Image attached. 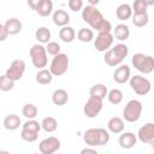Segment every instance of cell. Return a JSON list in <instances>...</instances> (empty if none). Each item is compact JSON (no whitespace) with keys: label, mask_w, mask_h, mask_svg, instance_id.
Listing matches in <instances>:
<instances>
[{"label":"cell","mask_w":154,"mask_h":154,"mask_svg":"<svg viewBox=\"0 0 154 154\" xmlns=\"http://www.w3.org/2000/svg\"><path fill=\"white\" fill-rule=\"evenodd\" d=\"M7 36H8V34H7V31L5 30L4 24H1V23H0V42L5 41V40L7 38Z\"/></svg>","instance_id":"60d3db41"},{"label":"cell","mask_w":154,"mask_h":154,"mask_svg":"<svg viewBox=\"0 0 154 154\" xmlns=\"http://www.w3.org/2000/svg\"><path fill=\"white\" fill-rule=\"evenodd\" d=\"M125 122L120 117H112L107 122V130L112 134H120L124 131Z\"/></svg>","instance_id":"9a60e30c"},{"label":"cell","mask_w":154,"mask_h":154,"mask_svg":"<svg viewBox=\"0 0 154 154\" xmlns=\"http://www.w3.org/2000/svg\"><path fill=\"white\" fill-rule=\"evenodd\" d=\"M112 35L118 41H126L129 38V36H130V29H129V26L126 24L120 23V24L116 25V28L113 29V34Z\"/></svg>","instance_id":"d6986e66"},{"label":"cell","mask_w":154,"mask_h":154,"mask_svg":"<svg viewBox=\"0 0 154 154\" xmlns=\"http://www.w3.org/2000/svg\"><path fill=\"white\" fill-rule=\"evenodd\" d=\"M85 153H91V154H97V152H96V149H94V148H83L82 150H81V154H85Z\"/></svg>","instance_id":"b9f144b4"},{"label":"cell","mask_w":154,"mask_h":154,"mask_svg":"<svg viewBox=\"0 0 154 154\" xmlns=\"http://www.w3.org/2000/svg\"><path fill=\"white\" fill-rule=\"evenodd\" d=\"M46 52L47 54H51V55H57L58 53H60V45L58 42H54V41H49L48 43H46Z\"/></svg>","instance_id":"74e56055"},{"label":"cell","mask_w":154,"mask_h":154,"mask_svg":"<svg viewBox=\"0 0 154 154\" xmlns=\"http://www.w3.org/2000/svg\"><path fill=\"white\" fill-rule=\"evenodd\" d=\"M67 6L73 12L82 11V8H83V0H69L67 1Z\"/></svg>","instance_id":"f35d334b"},{"label":"cell","mask_w":154,"mask_h":154,"mask_svg":"<svg viewBox=\"0 0 154 154\" xmlns=\"http://www.w3.org/2000/svg\"><path fill=\"white\" fill-rule=\"evenodd\" d=\"M2 125L6 130H10V131H14L17 130L20 125H22V120L19 118V116L12 113V114H8L5 117L4 122H2Z\"/></svg>","instance_id":"ac0fdd59"},{"label":"cell","mask_w":154,"mask_h":154,"mask_svg":"<svg viewBox=\"0 0 154 154\" xmlns=\"http://www.w3.org/2000/svg\"><path fill=\"white\" fill-rule=\"evenodd\" d=\"M60 140L58 137H54V136H49V137H46L43 138L40 144H38V150L42 153V154H53L55 153L57 150L60 149Z\"/></svg>","instance_id":"8fae6325"},{"label":"cell","mask_w":154,"mask_h":154,"mask_svg":"<svg viewBox=\"0 0 154 154\" xmlns=\"http://www.w3.org/2000/svg\"><path fill=\"white\" fill-rule=\"evenodd\" d=\"M107 99L112 105H119L123 101V91L120 89H111L107 91Z\"/></svg>","instance_id":"f546056e"},{"label":"cell","mask_w":154,"mask_h":154,"mask_svg":"<svg viewBox=\"0 0 154 154\" xmlns=\"http://www.w3.org/2000/svg\"><path fill=\"white\" fill-rule=\"evenodd\" d=\"M103 100L97 96H89L87 102L83 106V113L88 118H95L102 111Z\"/></svg>","instance_id":"ba28073f"},{"label":"cell","mask_w":154,"mask_h":154,"mask_svg":"<svg viewBox=\"0 0 154 154\" xmlns=\"http://www.w3.org/2000/svg\"><path fill=\"white\" fill-rule=\"evenodd\" d=\"M51 37H52L51 30H49L48 28H46V26H40V28L36 29V31H35V38H36L40 43H42V45L48 43V42L51 41Z\"/></svg>","instance_id":"d4e9b609"},{"label":"cell","mask_w":154,"mask_h":154,"mask_svg":"<svg viewBox=\"0 0 154 154\" xmlns=\"http://www.w3.org/2000/svg\"><path fill=\"white\" fill-rule=\"evenodd\" d=\"M143 1H144V4H146L148 7H150V6L154 5V0H143Z\"/></svg>","instance_id":"ee69618b"},{"label":"cell","mask_w":154,"mask_h":154,"mask_svg":"<svg viewBox=\"0 0 154 154\" xmlns=\"http://www.w3.org/2000/svg\"><path fill=\"white\" fill-rule=\"evenodd\" d=\"M130 76H131L130 67L128 65L120 64V65H118V67L113 72V81L118 84H124L129 81Z\"/></svg>","instance_id":"4fadbf2b"},{"label":"cell","mask_w":154,"mask_h":154,"mask_svg":"<svg viewBox=\"0 0 154 154\" xmlns=\"http://www.w3.org/2000/svg\"><path fill=\"white\" fill-rule=\"evenodd\" d=\"M109 131L103 128H90L83 134V141L89 147L105 146L109 142Z\"/></svg>","instance_id":"7a4b0ae2"},{"label":"cell","mask_w":154,"mask_h":154,"mask_svg":"<svg viewBox=\"0 0 154 154\" xmlns=\"http://www.w3.org/2000/svg\"><path fill=\"white\" fill-rule=\"evenodd\" d=\"M14 83L12 79H10L6 75H1L0 76V90L1 91H10L13 89Z\"/></svg>","instance_id":"d6a6232c"},{"label":"cell","mask_w":154,"mask_h":154,"mask_svg":"<svg viewBox=\"0 0 154 154\" xmlns=\"http://www.w3.org/2000/svg\"><path fill=\"white\" fill-rule=\"evenodd\" d=\"M69 101V94L65 89H55L52 94V102L55 106H64Z\"/></svg>","instance_id":"ffe728a7"},{"label":"cell","mask_w":154,"mask_h":154,"mask_svg":"<svg viewBox=\"0 0 154 154\" xmlns=\"http://www.w3.org/2000/svg\"><path fill=\"white\" fill-rule=\"evenodd\" d=\"M24 71H25V61L22 60V59H14L10 64V66L6 70L5 75L10 79H12L13 82H17L23 77Z\"/></svg>","instance_id":"9c48e42d"},{"label":"cell","mask_w":154,"mask_h":154,"mask_svg":"<svg viewBox=\"0 0 154 154\" xmlns=\"http://www.w3.org/2000/svg\"><path fill=\"white\" fill-rule=\"evenodd\" d=\"M69 69V57L65 53H58L57 55L53 57L49 66V71L52 72L53 76L60 77L66 73Z\"/></svg>","instance_id":"52a82bcc"},{"label":"cell","mask_w":154,"mask_h":154,"mask_svg":"<svg viewBox=\"0 0 154 154\" xmlns=\"http://www.w3.org/2000/svg\"><path fill=\"white\" fill-rule=\"evenodd\" d=\"M37 113H38V109L34 103H25L22 108V114L26 119H35Z\"/></svg>","instance_id":"4dcf8cb0"},{"label":"cell","mask_w":154,"mask_h":154,"mask_svg":"<svg viewBox=\"0 0 154 154\" xmlns=\"http://www.w3.org/2000/svg\"><path fill=\"white\" fill-rule=\"evenodd\" d=\"M29 55H30L32 65L36 69L40 70V69H43V67L47 66V63H48L47 52H46V48H45V46L42 43L32 45L30 51H29Z\"/></svg>","instance_id":"277c9868"},{"label":"cell","mask_w":154,"mask_h":154,"mask_svg":"<svg viewBox=\"0 0 154 154\" xmlns=\"http://www.w3.org/2000/svg\"><path fill=\"white\" fill-rule=\"evenodd\" d=\"M52 19H53V23L60 28L69 25V23H70V16L64 10H55L52 14Z\"/></svg>","instance_id":"e0dca14e"},{"label":"cell","mask_w":154,"mask_h":154,"mask_svg":"<svg viewBox=\"0 0 154 154\" xmlns=\"http://www.w3.org/2000/svg\"><path fill=\"white\" fill-rule=\"evenodd\" d=\"M42 2V0H26V4H28V6L31 8V10H34V11H36L37 10V7L40 6V4Z\"/></svg>","instance_id":"ab89813d"},{"label":"cell","mask_w":154,"mask_h":154,"mask_svg":"<svg viewBox=\"0 0 154 154\" xmlns=\"http://www.w3.org/2000/svg\"><path fill=\"white\" fill-rule=\"evenodd\" d=\"M147 8H148V6L144 4L143 0H135L131 6L132 13H146Z\"/></svg>","instance_id":"8d00e7d4"},{"label":"cell","mask_w":154,"mask_h":154,"mask_svg":"<svg viewBox=\"0 0 154 154\" xmlns=\"http://www.w3.org/2000/svg\"><path fill=\"white\" fill-rule=\"evenodd\" d=\"M137 140L144 144H154V123H147L137 131Z\"/></svg>","instance_id":"7c38bea8"},{"label":"cell","mask_w":154,"mask_h":154,"mask_svg":"<svg viewBox=\"0 0 154 154\" xmlns=\"http://www.w3.org/2000/svg\"><path fill=\"white\" fill-rule=\"evenodd\" d=\"M22 129L30 130V131H35V132H40V130H41V123L36 122L35 119H28V120L22 125Z\"/></svg>","instance_id":"d590c367"},{"label":"cell","mask_w":154,"mask_h":154,"mask_svg":"<svg viewBox=\"0 0 154 154\" xmlns=\"http://www.w3.org/2000/svg\"><path fill=\"white\" fill-rule=\"evenodd\" d=\"M88 2H89V5H91V6H96L99 2H100V0H87Z\"/></svg>","instance_id":"7bdbcfd3"},{"label":"cell","mask_w":154,"mask_h":154,"mask_svg":"<svg viewBox=\"0 0 154 154\" xmlns=\"http://www.w3.org/2000/svg\"><path fill=\"white\" fill-rule=\"evenodd\" d=\"M75 37H76V31L73 30L72 26L65 25V26H61V29L59 30V38L63 42L70 43L75 40Z\"/></svg>","instance_id":"cb8c5ba5"},{"label":"cell","mask_w":154,"mask_h":154,"mask_svg":"<svg viewBox=\"0 0 154 154\" xmlns=\"http://www.w3.org/2000/svg\"><path fill=\"white\" fill-rule=\"evenodd\" d=\"M122 135L118 138V144L123 148V149H131L132 147H135V144L137 143V137L134 132H120Z\"/></svg>","instance_id":"5bb4252c"},{"label":"cell","mask_w":154,"mask_h":154,"mask_svg":"<svg viewBox=\"0 0 154 154\" xmlns=\"http://www.w3.org/2000/svg\"><path fill=\"white\" fill-rule=\"evenodd\" d=\"M114 37L111 31H100L94 40V46L97 52H106L113 45Z\"/></svg>","instance_id":"30bf717a"},{"label":"cell","mask_w":154,"mask_h":154,"mask_svg":"<svg viewBox=\"0 0 154 154\" xmlns=\"http://www.w3.org/2000/svg\"><path fill=\"white\" fill-rule=\"evenodd\" d=\"M4 26H5V30L7 31L8 35H17V34H19L22 31V28H23L22 22L18 18H16V17L8 18L5 22Z\"/></svg>","instance_id":"2e32d148"},{"label":"cell","mask_w":154,"mask_h":154,"mask_svg":"<svg viewBox=\"0 0 154 154\" xmlns=\"http://www.w3.org/2000/svg\"><path fill=\"white\" fill-rule=\"evenodd\" d=\"M131 18H132V24L137 28H143L149 22V16L147 12L146 13H132Z\"/></svg>","instance_id":"f1b7e54d"},{"label":"cell","mask_w":154,"mask_h":154,"mask_svg":"<svg viewBox=\"0 0 154 154\" xmlns=\"http://www.w3.org/2000/svg\"><path fill=\"white\" fill-rule=\"evenodd\" d=\"M53 75H52V72L49 71V70H47V69H40L38 71H37V73H36V76H35V79H36V82L38 83V84H41V85H47V84H49L52 81H53Z\"/></svg>","instance_id":"7402d4cb"},{"label":"cell","mask_w":154,"mask_h":154,"mask_svg":"<svg viewBox=\"0 0 154 154\" xmlns=\"http://www.w3.org/2000/svg\"><path fill=\"white\" fill-rule=\"evenodd\" d=\"M130 83V87L131 89L135 91V94L140 95V96H144L147 95L150 89H152V83L150 81L144 77V76H141V75H135V76H130L129 81Z\"/></svg>","instance_id":"8992f818"},{"label":"cell","mask_w":154,"mask_h":154,"mask_svg":"<svg viewBox=\"0 0 154 154\" xmlns=\"http://www.w3.org/2000/svg\"><path fill=\"white\" fill-rule=\"evenodd\" d=\"M112 49L117 53V55L119 57V58H122L123 60L128 57V54H129V47L125 45V43H117L116 46H113L112 47Z\"/></svg>","instance_id":"836d02e7"},{"label":"cell","mask_w":154,"mask_h":154,"mask_svg":"<svg viewBox=\"0 0 154 154\" xmlns=\"http://www.w3.org/2000/svg\"><path fill=\"white\" fill-rule=\"evenodd\" d=\"M82 19L90 25L91 29L100 31H112V24L107 20L103 14L97 10L96 6L88 5L82 8Z\"/></svg>","instance_id":"6da1fadb"},{"label":"cell","mask_w":154,"mask_h":154,"mask_svg":"<svg viewBox=\"0 0 154 154\" xmlns=\"http://www.w3.org/2000/svg\"><path fill=\"white\" fill-rule=\"evenodd\" d=\"M41 129L46 132H54L58 129V122L54 117H45L41 122Z\"/></svg>","instance_id":"83f0119b"},{"label":"cell","mask_w":154,"mask_h":154,"mask_svg":"<svg viewBox=\"0 0 154 154\" xmlns=\"http://www.w3.org/2000/svg\"><path fill=\"white\" fill-rule=\"evenodd\" d=\"M142 102L132 99L130 101H128V103L125 105L124 109H123V119L128 123H136L142 113Z\"/></svg>","instance_id":"5b68a950"},{"label":"cell","mask_w":154,"mask_h":154,"mask_svg":"<svg viewBox=\"0 0 154 154\" xmlns=\"http://www.w3.org/2000/svg\"><path fill=\"white\" fill-rule=\"evenodd\" d=\"M103 61L106 63V65L114 67V66L120 65V64L123 63V59H122V58H119V57L117 55V53H116V52L112 49V47H111L109 49H107V51L105 52Z\"/></svg>","instance_id":"44dd1931"},{"label":"cell","mask_w":154,"mask_h":154,"mask_svg":"<svg viewBox=\"0 0 154 154\" xmlns=\"http://www.w3.org/2000/svg\"><path fill=\"white\" fill-rule=\"evenodd\" d=\"M77 38L84 43L90 42L94 38V31L91 29H88V28H81L77 32Z\"/></svg>","instance_id":"1f68e13d"},{"label":"cell","mask_w":154,"mask_h":154,"mask_svg":"<svg viewBox=\"0 0 154 154\" xmlns=\"http://www.w3.org/2000/svg\"><path fill=\"white\" fill-rule=\"evenodd\" d=\"M107 91H108V89H107V87L105 84L96 83V84H94L89 89V95L90 96H97V97H100V99L103 100L106 97V95H107Z\"/></svg>","instance_id":"4316f807"},{"label":"cell","mask_w":154,"mask_h":154,"mask_svg":"<svg viewBox=\"0 0 154 154\" xmlns=\"http://www.w3.org/2000/svg\"><path fill=\"white\" fill-rule=\"evenodd\" d=\"M37 137H38V132L25 130V129H22V131H20V138L25 142H35L37 140Z\"/></svg>","instance_id":"e575fe53"},{"label":"cell","mask_w":154,"mask_h":154,"mask_svg":"<svg viewBox=\"0 0 154 154\" xmlns=\"http://www.w3.org/2000/svg\"><path fill=\"white\" fill-rule=\"evenodd\" d=\"M132 66L143 75H148L154 70V58L144 53H136L131 58Z\"/></svg>","instance_id":"3957f363"},{"label":"cell","mask_w":154,"mask_h":154,"mask_svg":"<svg viewBox=\"0 0 154 154\" xmlns=\"http://www.w3.org/2000/svg\"><path fill=\"white\" fill-rule=\"evenodd\" d=\"M36 12L41 17H48L53 13V1L52 0H42L40 6L37 7Z\"/></svg>","instance_id":"484cf974"},{"label":"cell","mask_w":154,"mask_h":154,"mask_svg":"<svg viewBox=\"0 0 154 154\" xmlns=\"http://www.w3.org/2000/svg\"><path fill=\"white\" fill-rule=\"evenodd\" d=\"M132 16V10L129 4H120L116 10V17L119 20H128Z\"/></svg>","instance_id":"603a6c76"}]
</instances>
